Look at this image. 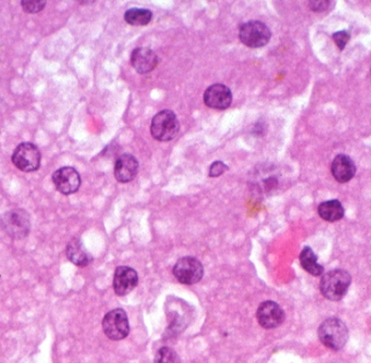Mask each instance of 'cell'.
<instances>
[{
	"mask_svg": "<svg viewBox=\"0 0 371 363\" xmlns=\"http://www.w3.org/2000/svg\"><path fill=\"white\" fill-rule=\"evenodd\" d=\"M21 6L26 12L39 13L45 8L46 1H44V0H24V1H21Z\"/></svg>",
	"mask_w": 371,
	"mask_h": 363,
	"instance_id": "obj_21",
	"label": "cell"
},
{
	"mask_svg": "<svg viewBox=\"0 0 371 363\" xmlns=\"http://www.w3.org/2000/svg\"><path fill=\"white\" fill-rule=\"evenodd\" d=\"M155 363H180L176 351L169 347H161L155 355Z\"/></svg>",
	"mask_w": 371,
	"mask_h": 363,
	"instance_id": "obj_20",
	"label": "cell"
},
{
	"mask_svg": "<svg viewBox=\"0 0 371 363\" xmlns=\"http://www.w3.org/2000/svg\"><path fill=\"white\" fill-rule=\"evenodd\" d=\"M256 317L260 326L271 330L282 324L285 319V313L277 302L268 300L260 304L257 309Z\"/></svg>",
	"mask_w": 371,
	"mask_h": 363,
	"instance_id": "obj_9",
	"label": "cell"
},
{
	"mask_svg": "<svg viewBox=\"0 0 371 363\" xmlns=\"http://www.w3.org/2000/svg\"><path fill=\"white\" fill-rule=\"evenodd\" d=\"M161 62V58L158 57L153 49L148 47H138L134 49L131 55V64L135 71L140 74H147L157 68Z\"/></svg>",
	"mask_w": 371,
	"mask_h": 363,
	"instance_id": "obj_13",
	"label": "cell"
},
{
	"mask_svg": "<svg viewBox=\"0 0 371 363\" xmlns=\"http://www.w3.org/2000/svg\"><path fill=\"white\" fill-rule=\"evenodd\" d=\"M138 284V274L134 269L125 266H121L116 269L112 286L118 296L130 294Z\"/></svg>",
	"mask_w": 371,
	"mask_h": 363,
	"instance_id": "obj_12",
	"label": "cell"
},
{
	"mask_svg": "<svg viewBox=\"0 0 371 363\" xmlns=\"http://www.w3.org/2000/svg\"><path fill=\"white\" fill-rule=\"evenodd\" d=\"M233 96L231 89L224 84H214L203 93V102L211 109L226 110L231 106Z\"/></svg>",
	"mask_w": 371,
	"mask_h": 363,
	"instance_id": "obj_11",
	"label": "cell"
},
{
	"mask_svg": "<svg viewBox=\"0 0 371 363\" xmlns=\"http://www.w3.org/2000/svg\"><path fill=\"white\" fill-rule=\"evenodd\" d=\"M1 227L12 239H26L31 230L30 216L24 209H13L3 214Z\"/></svg>",
	"mask_w": 371,
	"mask_h": 363,
	"instance_id": "obj_5",
	"label": "cell"
},
{
	"mask_svg": "<svg viewBox=\"0 0 371 363\" xmlns=\"http://www.w3.org/2000/svg\"><path fill=\"white\" fill-rule=\"evenodd\" d=\"M53 182L56 186L57 191L64 195H71L77 193L81 186L80 173L72 167H64L58 169L53 174Z\"/></svg>",
	"mask_w": 371,
	"mask_h": 363,
	"instance_id": "obj_10",
	"label": "cell"
},
{
	"mask_svg": "<svg viewBox=\"0 0 371 363\" xmlns=\"http://www.w3.org/2000/svg\"><path fill=\"white\" fill-rule=\"evenodd\" d=\"M317 260V254L314 252L313 249L308 246L302 248L300 254V266H302V269L314 277H320L325 271L323 266L318 263Z\"/></svg>",
	"mask_w": 371,
	"mask_h": 363,
	"instance_id": "obj_18",
	"label": "cell"
},
{
	"mask_svg": "<svg viewBox=\"0 0 371 363\" xmlns=\"http://www.w3.org/2000/svg\"><path fill=\"white\" fill-rule=\"evenodd\" d=\"M138 161L130 153H123L118 158L115 163V178L120 183H129L134 180L138 173Z\"/></svg>",
	"mask_w": 371,
	"mask_h": 363,
	"instance_id": "obj_14",
	"label": "cell"
},
{
	"mask_svg": "<svg viewBox=\"0 0 371 363\" xmlns=\"http://www.w3.org/2000/svg\"><path fill=\"white\" fill-rule=\"evenodd\" d=\"M66 258L78 267H87L93 261L92 254L87 252L84 245L80 239H73L69 241L66 249Z\"/></svg>",
	"mask_w": 371,
	"mask_h": 363,
	"instance_id": "obj_16",
	"label": "cell"
},
{
	"mask_svg": "<svg viewBox=\"0 0 371 363\" xmlns=\"http://www.w3.org/2000/svg\"><path fill=\"white\" fill-rule=\"evenodd\" d=\"M352 277L347 271L334 269L321 277L320 292L323 297L332 301L343 299L351 286Z\"/></svg>",
	"mask_w": 371,
	"mask_h": 363,
	"instance_id": "obj_1",
	"label": "cell"
},
{
	"mask_svg": "<svg viewBox=\"0 0 371 363\" xmlns=\"http://www.w3.org/2000/svg\"><path fill=\"white\" fill-rule=\"evenodd\" d=\"M333 41L336 43V46L340 50H343L347 45L348 41L351 39V35L347 31H338L332 35Z\"/></svg>",
	"mask_w": 371,
	"mask_h": 363,
	"instance_id": "obj_23",
	"label": "cell"
},
{
	"mask_svg": "<svg viewBox=\"0 0 371 363\" xmlns=\"http://www.w3.org/2000/svg\"><path fill=\"white\" fill-rule=\"evenodd\" d=\"M331 173L338 183H347L356 174V165L347 155H338L331 165Z\"/></svg>",
	"mask_w": 371,
	"mask_h": 363,
	"instance_id": "obj_15",
	"label": "cell"
},
{
	"mask_svg": "<svg viewBox=\"0 0 371 363\" xmlns=\"http://www.w3.org/2000/svg\"><path fill=\"white\" fill-rule=\"evenodd\" d=\"M105 335L111 340H123L130 333V324L127 313L121 308L111 310L102 320Z\"/></svg>",
	"mask_w": 371,
	"mask_h": 363,
	"instance_id": "obj_6",
	"label": "cell"
},
{
	"mask_svg": "<svg viewBox=\"0 0 371 363\" xmlns=\"http://www.w3.org/2000/svg\"><path fill=\"white\" fill-rule=\"evenodd\" d=\"M344 214L345 211L342 203L336 199L325 201L318 206V214L327 222L340 221L341 218H343Z\"/></svg>",
	"mask_w": 371,
	"mask_h": 363,
	"instance_id": "obj_17",
	"label": "cell"
},
{
	"mask_svg": "<svg viewBox=\"0 0 371 363\" xmlns=\"http://www.w3.org/2000/svg\"><path fill=\"white\" fill-rule=\"evenodd\" d=\"M173 275L181 284H197L203 277V264L194 257H183L173 267Z\"/></svg>",
	"mask_w": 371,
	"mask_h": 363,
	"instance_id": "obj_7",
	"label": "cell"
},
{
	"mask_svg": "<svg viewBox=\"0 0 371 363\" xmlns=\"http://www.w3.org/2000/svg\"><path fill=\"white\" fill-rule=\"evenodd\" d=\"M229 171V167L222 161H215L211 163L210 168H209V176L210 178H219L222 174Z\"/></svg>",
	"mask_w": 371,
	"mask_h": 363,
	"instance_id": "obj_22",
	"label": "cell"
},
{
	"mask_svg": "<svg viewBox=\"0 0 371 363\" xmlns=\"http://www.w3.org/2000/svg\"><path fill=\"white\" fill-rule=\"evenodd\" d=\"M41 151L32 142H22L12 153V162L19 170L34 172L41 167Z\"/></svg>",
	"mask_w": 371,
	"mask_h": 363,
	"instance_id": "obj_8",
	"label": "cell"
},
{
	"mask_svg": "<svg viewBox=\"0 0 371 363\" xmlns=\"http://www.w3.org/2000/svg\"><path fill=\"white\" fill-rule=\"evenodd\" d=\"M239 39L249 48H262L269 43L271 31L264 22L248 21L239 28Z\"/></svg>",
	"mask_w": 371,
	"mask_h": 363,
	"instance_id": "obj_4",
	"label": "cell"
},
{
	"mask_svg": "<svg viewBox=\"0 0 371 363\" xmlns=\"http://www.w3.org/2000/svg\"><path fill=\"white\" fill-rule=\"evenodd\" d=\"M330 3V1H328V0H319V1L317 0V1H310V3H308V5H309V8L315 11V12H323V11L328 9Z\"/></svg>",
	"mask_w": 371,
	"mask_h": 363,
	"instance_id": "obj_24",
	"label": "cell"
},
{
	"mask_svg": "<svg viewBox=\"0 0 371 363\" xmlns=\"http://www.w3.org/2000/svg\"><path fill=\"white\" fill-rule=\"evenodd\" d=\"M180 131V122L174 112L163 110L152 120L150 134L158 142H170Z\"/></svg>",
	"mask_w": 371,
	"mask_h": 363,
	"instance_id": "obj_3",
	"label": "cell"
},
{
	"mask_svg": "<svg viewBox=\"0 0 371 363\" xmlns=\"http://www.w3.org/2000/svg\"><path fill=\"white\" fill-rule=\"evenodd\" d=\"M153 19V12L147 9L132 8L125 13V20L133 26H145Z\"/></svg>",
	"mask_w": 371,
	"mask_h": 363,
	"instance_id": "obj_19",
	"label": "cell"
},
{
	"mask_svg": "<svg viewBox=\"0 0 371 363\" xmlns=\"http://www.w3.org/2000/svg\"><path fill=\"white\" fill-rule=\"evenodd\" d=\"M318 337L325 347L340 351L348 340V328L338 317H330L321 323L318 328Z\"/></svg>",
	"mask_w": 371,
	"mask_h": 363,
	"instance_id": "obj_2",
	"label": "cell"
}]
</instances>
